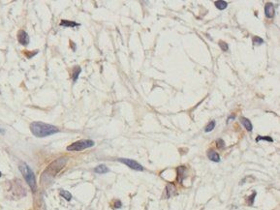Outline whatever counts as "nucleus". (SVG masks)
I'll return each instance as SVG.
<instances>
[{
	"label": "nucleus",
	"instance_id": "obj_1",
	"mask_svg": "<svg viewBox=\"0 0 280 210\" xmlns=\"http://www.w3.org/2000/svg\"><path fill=\"white\" fill-rule=\"evenodd\" d=\"M30 131L37 137H46L56 134L59 132V129L54 125H51V124L35 121L30 125Z\"/></svg>",
	"mask_w": 280,
	"mask_h": 210
},
{
	"label": "nucleus",
	"instance_id": "obj_2",
	"mask_svg": "<svg viewBox=\"0 0 280 210\" xmlns=\"http://www.w3.org/2000/svg\"><path fill=\"white\" fill-rule=\"evenodd\" d=\"M19 168L21 170V172L23 173L24 179L27 182V184L29 185V187L31 188L32 192H36V189H37V183H36V178L34 175V172L33 170L30 168V167L26 163H21L19 166Z\"/></svg>",
	"mask_w": 280,
	"mask_h": 210
},
{
	"label": "nucleus",
	"instance_id": "obj_3",
	"mask_svg": "<svg viewBox=\"0 0 280 210\" xmlns=\"http://www.w3.org/2000/svg\"><path fill=\"white\" fill-rule=\"evenodd\" d=\"M66 163H67V158H65V157L56 159L55 161L52 162L48 168H47V170H45V172L43 173V175L48 174L49 176H51V177H54V176L56 175L63 168H64Z\"/></svg>",
	"mask_w": 280,
	"mask_h": 210
},
{
	"label": "nucleus",
	"instance_id": "obj_4",
	"mask_svg": "<svg viewBox=\"0 0 280 210\" xmlns=\"http://www.w3.org/2000/svg\"><path fill=\"white\" fill-rule=\"evenodd\" d=\"M94 142L91 140H78V142L72 143L67 147V150L68 151H82V150H84V149L86 148H89V147H92L94 146Z\"/></svg>",
	"mask_w": 280,
	"mask_h": 210
},
{
	"label": "nucleus",
	"instance_id": "obj_5",
	"mask_svg": "<svg viewBox=\"0 0 280 210\" xmlns=\"http://www.w3.org/2000/svg\"><path fill=\"white\" fill-rule=\"evenodd\" d=\"M118 162L122 163V164L126 165L127 167H129L130 168L134 170H139V171H143V167L142 165H140L137 161L132 159H127V158H119L117 160Z\"/></svg>",
	"mask_w": 280,
	"mask_h": 210
},
{
	"label": "nucleus",
	"instance_id": "obj_6",
	"mask_svg": "<svg viewBox=\"0 0 280 210\" xmlns=\"http://www.w3.org/2000/svg\"><path fill=\"white\" fill-rule=\"evenodd\" d=\"M18 40L21 45L26 46L29 44V36L24 30H19L18 33Z\"/></svg>",
	"mask_w": 280,
	"mask_h": 210
},
{
	"label": "nucleus",
	"instance_id": "obj_7",
	"mask_svg": "<svg viewBox=\"0 0 280 210\" xmlns=\"http://www.w3.org/2000/svg\"><path fill=\"white\" fill-rule=\"evenodd\" d=\"M274 7L272 3H267L265 6V15L268 18H272L274 16Z\"/></svg>",
	"mask_w": 280,
	"mask_h": 210
},
{
	"label": "nucleus",
	"instance_id": "obj_8",
	"mask_svg": "<svg viewBox=\"0 0 280 210\" xmlns=\"http://www.w3.org/2000/svg\"><path fill=\"white\" fill-rule=\"evenodd\" d=\"M207 157H209V159L212 162H215V163L220 162V156H219V154L216 151L212 150V149L207 151Z\"/></svg>",
	"mask_w": 280,
	"mask_h": 210
},
{
	"label": "nucleus",
	"instance_id": "obj_9",
	"mask_svg": "<svg viewBox=\"0 0 280 210\" xmlns=\"http://www.w3.org/2000/svg\"><path fill=\"white\" fill-rule=\"evenodd\" d=\"M185 171H186V168L183 167V166L177 168V181H178L179 183H182V180H183V178H184Z\"/></svg>",
	"mask_w": 280,
	"mask_h": 210
},
{
	"label": "nucleus",
	"instance_id": "obj_10",
	"mask_svg": "<svg viewBox=\"0 0 280 210\" xmlns=\"http://www.w3.org/2000/svg\"><path fill=\"white\" fill-rule=\"evenodd\" d=\"M176 187H174V184H168L167 187H166V193H167V196H166V198H171L172 196L174 195V193H176Z\"/></svg>",
	"mask_w": 280,
	"mask_h": 210
},
{
	"label": "nucleus",
	"instance_id": "obj_11",
	"mask_svg": "<svg viewBox=\"0 0 280 210\" xmlns=\"http://www.w3.org/2000/svg\"><path fill=\"white\" fill-rule=\"evenodd\" d=\"M240 122H242V124L245 127V129L247 130L248 132L252 131L253 126H252V123L250 122V120L247 119V118H245V117H242V118H240Z\"/></svg>",
	"mask_w": 280,
	"mask_h": 210
},
{
	"label": "nucleus",
	"instance_id": "obj_12",
	"mask_svg": "<svg viewBox=\"0 0 280 210\" xmlns=\"http://www.w3.org/2000/svg\"><path fill=\"white\" fill-rule=\"evenodd\" d=\"M94 171H95L96 173H99V174H104V173L109 172L110 170L105 165H99L98 167H96L95 168H94Z\"/></svg>",
	"mask_w": 280,
	"mask_h": 210
},
{
	"label": "nucleus",
	"instance_id": "obj_13",
	"mask_svg": "<svg viewBox=\"0 0 280 210\" xmlns=\"http://www.w3.org/2000/svg\"><path fill=\"white\" fill-rule=\"evenodd\" d=\"M60 25L64 27H76V26H80V23H77L75 21H70L67 20H62L61 23H60Z\"/></svg>",
	"mask_w": 280,
	"mask_h": 210
},
{
	"label": "nucleus",
	"instance_id": "obj_14",
	"mask_svg": "<svg viewBox=\"0 0 280 210\" xmlns=\"http://www.w3.org/2000/svg\"><path fill=\"white\" fill-rule=\"evenodd\" d=\"M81 72H82V69L81 67H79V66H76V67L74 68V70H73V81L74 82H76L77 81V79L78 78H79V76H80V74H81Z\"/></svg>",
	"mask_w": 280,
	"mask_h": 210
},
{
	"label": "nucleus",
	"instance_id": "obj_15",
	"mask_svg": "<svg viewBox=\"0 0 280 210\" xmlns=\"http://www.w3.org/2000/svg\"><path fill=\"white\" fill-rule=\"evenodd\" d=\"M215 6L219 10H224V9H226L227 6H228V3H227L226 1H223V0H219V1L215 2Z\"/></svg>",
	"mask_w": 280,
	"mask_h": 210
},
{
	"label": "nucleus",
	"instance_id": "obj_16",
	"mask_svg": "<svg viewBox=\"0 0 280 210\" xmlns=\"http://www.w3.org/2000/svg\"><path fill=\"white\" fill-rule=\"evenodd\" d=\"M60 196H61L62 198H64L66 200H71L72 198V195L70 193L68 192V191H65V190H61L60 191Z\"/></svg>",
	"mask_w": 280,
	"mask_h": 210
},
{
	"label": "nucleus",
	"instance_id": "obj_17",
	"mask_svg": "<svg viewBox=\"0 0 280 210\" xmlns=\"http://www.w3.org/2000/svg\"><path fill=\"white\" fill-rule=\"evenodd\" d=\"M214 128H215V121L212 120V121H210V122L207 125L206 128H205V132H206V133L211 132Z\"/></svg>",
	"mask_w": 280,
	"mask_h": 210
},
{
	"label": "nucleus",
	"instance_id": "obj_18",
	"mask_svg": "<svg viewBox=\"0 0 280 210\" xmlns=\"http://www.w3.org/2000/svg\"><path fill=\"white\" fill-rule=\"evenodd\" d=\"M260 140H267V142H272L273 140L272 137H262V136H258L257 139H256V142H260Z\"/></svg>",
	"mask_w": 280,
	"mask_h": 210
},
{
	"label": "nucleus",
	"instance_id": "obj_19",
	"mask_svg": "<svg viewBox=\"0 0 280 210\" xmlns=\"http://www.w3.org/2000/svg\"><path fill=\"white\" fill-rule=\"evenodd\" d=\"M256 195H257V193L256 192H253V194H252L250 197L247 198V203L249 204V205H253L254 200H255V198H256Z\"/></svg>",
	"mask_w": 280,
	"mask_h": 210
},
{
	"label": "nucleus",
	"instance_id": "obj_20",
	"mask_svg": "<svg viewBox=\"0 0 280 210\" xmlns=\"http://www.w3.org/2000/svg\"><path fill=\"white\" fill-rule=\"evenodd\" d=\"M219 47L221 48V49H222L223 51H227L229 49V47H228V44L225 43V42H223V41H219Z\"/></svg>",
	"mask_w": 280,
	"mask_h": 210
},
{
	"label": "nucleus",
	"instance_id": "obj_21",
	"mask_svg": "<svg viewBox=\"0 0 280 210\" xmlns=\"http://www.w3.org/2000/svg\"><path fill=\"white\" fill-rule=\"evenodd\" d=\"M253 44L254 45H262V44H264V40H263L262 38L256 36V37L253 38Z\"/></svg>",
	"mask_w": 280,
	"mask_h": 210
},
{
	"label": "nucleus",
	"instance_id": "obj_22",
	"mask_svg": "<svg viewBox=\"0 0 280 210\" xmlns=\"http://www.w3.org/2000/svg\"><path fill=\"white\" fill-rule=\"evenodd\" d=\"M216 145H217L218 148H223L224 146H225V142H223V140L219 139V140H216Z\"/></svg>",
	"mask_w": 280,
	"mask_h": 210
},
{
	"label": "nucleus",
	"instance_id": "obj_23",
	"mask_svg": "<svg viewBox=\"0 0 280 210\" xmlns=\"http://www.w3.org/2000/svg\"><path fill=\"white\" fill-rule=\"evenodd\" d=\"M122 206V203H121V201L120 200H115V208H120V207Z\"/></svg>",
	"mask_w": 280,
	"mask_h": 210
},
{
	"label": "nucleus",
	"instance_id": "obj_24",
	"mask_svg": "<svg viewBox=\"0 0 280 210\" xmlns=\"http://www.w3.org/2000/svg\"><path fill=\"white\" fill-rule=\"evenodd\" d=\"M38 53V51H34V52L33 53H28L26 51H25V54H26V56H27V58H30V57H32V56H34L35 54H37Z\"/></svg>",
	"mask_w": 280,
	"mask_h": 210
},
{
	"label": "nucleus",
	"instance_id": "obj_25",
	"mask_svg": "<svg viewBox=\"0 0 280 210\" xmlns=\"http://www.w3.org/2000/svg\"><path fill=\"white\" fill-rule=\"evenodd\" d=\"M0 133H1V134H4L5 131H4V130H2L1 128H0Z\"/></svg>",
	"mask_w": 280,
	"mask_h": 210
},
{
	"label": "nucleus",
	"instance_id": "obj_26",
	"mask_svg": "<svg viewBox=\"0 0 280 210\" xmlns=\"http://www.w3.org/2000/svg\"><path fill=\"white\" fill-rule=\"evenodd\" d=\"M1 175H2V173H1V172H0V177H1Z\"/></svg>",
	"mask_w": 280,
	"mask_h": 210
}]
</instances>
